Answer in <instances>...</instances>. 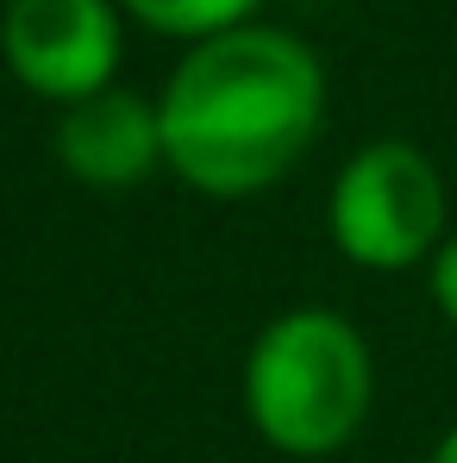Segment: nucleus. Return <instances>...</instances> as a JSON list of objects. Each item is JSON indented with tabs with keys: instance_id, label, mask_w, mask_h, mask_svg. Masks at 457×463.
<instances>
[{
	"instance_id": "1",
	"label": "nucleus",
	"mask_w": 457,
	"mask_h": 463,
	"mask_svg": "<svg viewBox=\"0 0 457 463\" xmlns=\"http://www.w3.org/2000/svg\"><path fill=\"white\" fill-rule=\"evenodd\" d=\"M319 113V57L282 25H238L195 44L163 81V163L201 194H257L307 156Z\"/></svg>"
},
{
	"instance_id": "2",
	"label": "nucleus",
	"mask_w": 457,
	"mask_h": 463,
	"mask_svg": "<svg viewBox=\"0 0 457 463\" xmlns=\"http://www.w3.org/2000/svg\"><path fill=\"white\" fill-rule=\"evenodd\" d=\"M376 401V364L351 319L295 307L270 319L244 357V407L289 458H332L357 439Z\"/></svg>"
},
{
	"instance_id": "3",
	"label": "nucleus",
	"mask_w": 457,
	"mask_h": 463,
	"mask_svg": "<svg viewBox=\"0 0 457 463\" xmlns=\"http://www.w3.org/2000/svg\"><path fill=\"white\" fill-rule=\"evenodd\" d=\"M452 220V194L439 163L407 145V138H376L351 156L332 182V207L326 226L332 244L357 263V269H414L433 263L445 244Z\"/></svg>"
},
{
	"instance_id": "4",
	"label": "nucleus",
	"mask_w": 457,
	"mask_h": 463,
	"mask_svg": "<svg viewBox=\"0 0 457 463\" xmlns=\"http://www.w3.org/2000/svg\"><path fill=\"white\" fill-rule=\"evenodd\" d=\"M6 70L44 100L76 107L113 88L119 70V13L113 0H6L0 19Z\"/></svg>"
},
{
	"instance_id": "5",
	"label": "nucleus",
	"mask_w": 457,
	"mask_h": 463,
	"mask_svg": "<svg viewBox=\"0 0 457 463\" xmlns=\"http://www.w3.org/2000/svg\"><path fill=\"white\" fill-rule=\"evenodd\" d=\"M57 156L88 188H132L163 163V119L157 100H138L126 88H100L57 119Z\"/></svg>"
},
{
	"instance_id": "6",
	"label": "nucleus",
	"mask_w": 457,
	"mask_h": 463,
	"mask_svg": "<svg viewBox=\"0 0 457 463\" xmlns=\"http://www.w3.org/2000/svg\"><path fill=\"white\" fill-rule=\"evenodd\" d=\"M138 25H151L163 38H195V44H207V38H220V32H238V25H251V13L263 6V0H119Z\"/></svg>"
},
{
	"instance_id": "7",
	"label": "nucleus",
	"mask_w": 457,
	"mask_h": 463,
	"mask_svg": "<svg viewBox=\"0 0 457 463\" xmlns=\"http://www.w3.org/2000/svg\"><path fill=\"white\" fill-rule=\"evenodd\" d=\"M433 301H439V313L457 326V232L439 244V257H433Z\"/></svg>"
},
{
	"instance_id": "8",
	"label": "nucleus",
	"mask_w": 457,
	"mask_h": 463,
	"mask_svg": "<svg viewBox=\"0 0 457 463\" xmlns=\"http://www.w3.org/2000/svg\"><path fill=\"white\" fill-rule=\"evenodd\" d=\"M433 463H457V426L439 439V445H433Z\"/></svg>"
}]
</instances>
